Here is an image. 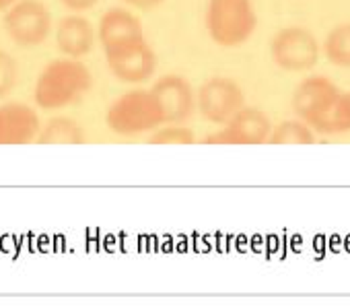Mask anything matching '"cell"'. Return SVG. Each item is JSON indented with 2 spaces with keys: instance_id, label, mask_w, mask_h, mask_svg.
Wrapping results in <instances>:
<instances>
[{
  "instance_id": "cell-16",
  "label": "cell",
  "mask_w": 350,
  "mask_h": 307,
  "mask_svg": "<svg viewBox=\"0 0 350 307\" xmlns=\"http://www.w3.org/2000/svg\"><path fill=\"white\" fill-rule=\"evenodd\" d=\"M270 144H313L315 132L303 120H284L272 128Z\"/></svg>"
},
{
  "instance_id": "cell-19",
  "label": "cell",
  "mask_w": 350,
  "mask_h": 307,
  "mask_svg": "<svg viewBox=\"0 0 350 307\" xmlns=\"http://www.w3.org/2000/svg\"><path fill=\"white\" fill-rule=\"evenodd\" d=\"M17 77H19V70H17L15 58L9 52L0 50V99L7 97L15 89Z\"/></svg>"
},
{
  "instance_id": "cell-2",
  "label": "cell",
  "mask_w": 350,
  "mask_h": 307,
  "mask_svg": "<svg viewBox=\"0 0 350 307\" xmlns=\"http://www.w3.org/2000/svg\"><path fill=\"white\" fill-rule=\"evenodd\" d=\"M258 27L254 0H208L206 31L221 48L243 46Z\"/></svg>"
},
{
  "instance_id": "cell-8",
  "label": "cell",
  "mask_w": 350,
  "mask_h": 307,
  "mask_svg": "<svg viewBox=\"0 0 350 307\" xmlns=\"http://www.w3.org/2000/svg\"><path fill=\"white\" fill-rule=\"evenodd\" d=\"M107 66L111 75L122 83H144L157 70V54L146 38L120 46L111 52H105Z\"/></svg>"
},
{
  "instance_id": "cell-9",
  "label": "cell",
  "mask_w": 350,
  "mask_h": 307,
  "mask_svg": "<svg viewBox=\"0 0 350 307\" xmlns=\"http://www.w3.org/2000/svg\"><path fill=\"white\" fill-rule=\"evenodd\" d=\"M272 122L260 107L243 105L223 130L206 136L204 144H264L270 140Z\"/></svg>"
},
{
  "instance_id": "cell-17",
  "label": "cell",
  "mask_w": 350,
  "mask_h": 307,
  "mask_svg": "<svg viewBox=\"0 0 350 307\" xmlns=\"http://www.w3.org/2000/svg\"><path fill=\"white\" fill-rule=\"evenodd\" d=\"M317 134H346L350 132V91H342L332 111L315 128Z\"/></svg>"
},
{
  "instance_id": "cell-12",
  "label": "cell",
  "mask_w": 350,
  "mask_h": 307,
  "mask_svg": "<svg viewBox=\"0 0 350 307\" xmlns=\"http://www.w3.org/2000/svg\"><path fill=\"white\" fill-rule=\"evenodd\" d=\"M142 38H144L142 23L132 11L113 7L101 15V21L97 25V40L103 52H111L120 46H126Z\"/></svg>"
},
{
  "instance_id": "cell-3",
  "label": "cell",
  "mask_w": 350,
  "mask_h": 307,
  "mask_svg": "<svg viewBox=\"0 0 350 307\" xmlns=\"http://www.w3.org/2000/svg\"><path fill=\"white\" fill-rule=\"evenodd\" d=\"M105 124L113 134L136 136L148 130H157L165 122L152 91L132 89L109 105L105 114Z\"/></svg>"
},
{
  "instance_id": "cell-6",
  "label": "cell",
  "mask_w": 350,
  "mask_h": 307,
  "mask_svg": "<svg viewBox=\"0 0 350 307\" xmlns=\"http://www.w3.org/2000/svg\"><path fill=\"white\" fill-rule=\"evenodd\" d=\"M196 105L200 114L213 124H227L243 105L245 97L241 87L229 77H213L202 83Z\"/></svg>"
},
{
  "instance_id": "cell-1",
  "label": "cell",
  "mask_w": 350,
  "mask_h": 307,
  "mask_svg": "<svg viewBox=\"0 0 350 307\" xmlns=\"http://www.w3.org/2000/svg\"><path fill=\"white\" fill-rule=\"evenodd\" d=\"M93 85L91 70L79 58L52 60L36 81V103L42 109H62L79 101Z\"/></svg>"
},
{
  "instance_id": "cell-7",
  "label": "cell",
  "mask_w": 350,
  "mask_h": 307,
  "mask_svg": "<svg viewBox=\"0 0 350 307\" xmlns=\"http://www.w3.org/2000/svg\"><path fill=\"white\" fill-rule=\"evenodd\" d=\"M340 93L327 77H307L293 93V111L315 130L332 111Z\"/></svg>"
},
{
  "instance_id": "cell-21",
  "label": "cell",
  "mask_w": 350,
  "mask_h": 307,
  "mask_svg": "<svg viewBox=\"0 0 350 307\" xmlns=\"http://www.w3.org/2000/svg\"><path fill=\"white\" fill-rule=\"evenodd\" d=\"M126 5L134 7V9H140V11H146V9H154L159 7L163 0H124Z\"/></svg>"
},
{
  "instance_id": "cell-20",
  "label": "cell",
  "mask_w": 350,
  "mask_h": 307,
  "mask_svg": "<svg viewBox=\"0 0 350 307\" xmlns=\"http://www.w3.org/2000/svg\"><path fill=\"white\" fill-rule=\"evenodd\" d=\"M60 3L68 9V11H72V13H85V11H89V9H93L99 0H60Z\"/></svg>"
},
{
  "instance_id": "cell-13",
  "label": "cell",
  "mask_w": 350,
  "mask_h": 307,
  "mask_svg": "<svg viewBox=\"0 0 350 307\" xmlns=\"http://www.w3.org/2000/svg\"><path fill=\"white\" fill-rule=\"evenodd\" d=\"M54 38H56V48L66 58H79V60L95 48V42H99L93 23L79 13L62 17L54 29Z\"/></svg>"
},
{
  "instance_id": "cell-11",
  "label": "cell",
  "mask_w": 350,
  "mask_h": 307,
  "mask_svg": "<svg viewBox=\"0 0 350 307\" xmlns=\"http://www.w3.org/2000/svg\"><path fill=\"white\" fill-rule=\"evenodd\" d=\"M42 130L40 116L33 107L9 101L0 105V146H23L38 140Z\"/></svg>"
},
{
  "instance_id": "cell-10",
  "label": "cell",
  "mask_w": 350,
  "mask_h": 307,
  "mask_svg": "<svg viewBox=\"0 0 350 307\" xmlns=\"http://www.w3.org/2000/svg\"><path fill=\"white\" fill-rule=\"evenodd\" d=\"M150 91L159 103L165 124H180L192 116L196 93L182 75H165L157 79Z\"/></svg>"
},
{
  "instance_id": "cell-4",
  "label": "cell",
  "mask_w": 350,
  "mask_h": 307,
  "mask_svg": "<svg viewBox=\"0 0 350 307\" xmlns=\"http://www.w3.org/2000/svg\"><path fill=\"white\" fill-rule=\"evenodd\" d=\"M5 34L19 48H38L52 34V15L42 0H19L5 11Z\"/></svg>"
},
{
  "instance_id": "cell-18",
  "label": "cell",
  "mask_w": 350,
  "mask_h": 307,
  "mask_svg": "<svg viewBox=\"0 0 350 307\" xmlns=\"http://www.w3.org/2000/svg\"><path fill=\"white\" fill-rule=\"evenodd\" d=\"M196 136L190 128L171 124L167 128H157L148 136V144H194Z\"/></svg>"
},
{
  "instance_id": "cell-15",
  "label": "cell",
  "mask_w": 350,
  "mask_h": 307,
  "mask_svg": "<svg viewBox=\"0 0 350 307\" xmlns=\"http://www.w3.org/2000/svg\"><path fill=\"white\" fill-rule=\"evenodd\" d=\"M323 56L338 68H350V23L332 27L321 44Z\"/></svg>"
},
{
  "instance_id": "cell-14",
  "label": "cell",
  "mask_w": 350,
  "mask_h": 307,
  "mask_svg": "<svg viewBox=\"0 0 350 307\" xmlns=\"http://www.w3.org/2000/svg\"><path fill=\"white\" fill-rule=\"evenodd\" d=\"M36 142L38 144H83L85 132L77 120L66 118V116H56L46 122Z\"/></svg>"
},
{
  "instance_id": "cell-5",
  "label": "cell",
  "mask_w": 350,
  "mask_h": 307,
  "mask_svg": "<svg viewBox=\"0 0 350 307\" xmlns=\"http://www.w3.org/2000/svg\"><path fill=\"white\" fill-rule=\"evenodd\" d=\"M270 54L278 68L286 72H305L319 62L321 46L307 27L291 25L276 31L270 42Z\"/></svg>"
},
{
  "instance_id": "cell-22",
  "label": "cell",
  "mask_w": 350,
  "mask_h": 307,
  "mask_svg": "<svg viewBox=\"0 0 350 307\" xmlns=\"http://www.w3.org/2000/svg\"><path fill=\"white\" fill-rule=\"evenodd\" d=\"M19 3V0H0V13H3V11H9L13 5H17Z\"/></svg>"
}]
</instances>
